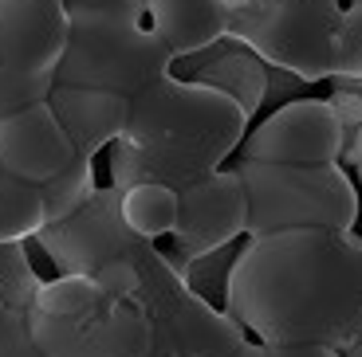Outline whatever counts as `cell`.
Returning <instances> with one entry per match:
<instances>
[{"label":"cell","mask_w":362,"mask_h":357,"mask_svg":"<svg viewBox=\"0 0 362 357\" xmlns=\"http://www.w3.org/2000/svg\"><path fill=\"white\" fill-rule=\"evenodd\" d=\"M221 306L264 346L343 349L362 330V236L331 228L245 236Z\"/></svg>","instance_id":"6da1fadb"},{"label":"cell","mask_w":362,"mask_h":357,"mask_svg":"<svg viewBox=\"0 0 362 357\" xmlns=\"http://www.w3.org/2000/svg\"><path fill=\"white\" fill-rule=\"evenodd\" d=\"M335 79L362 83V0H343L335 32Z\"/></svg>","instance_id":"44dd1931"},{"label":"cell","mask_w":362,"mask_h":357,"mask_svg":"<svg viewBox=\"0 0 362 357\" xmlns=\"http://www.w3.org/2000/svg\"><path fill=\"white\" fill-rule=\"evenodd\" d=\"M71 157L75 145L67 142L64 126H59L55 110L47 107V99L0 114V165H4V173L44 185Z\"/></svg>","instance_id":"7c38bea8"},{"label":"cell","mask_w":362,"mask_h":357,"mask_svg":"<svg viewBox=\"0 0 362 357\" xmlns=\"http://www.w3.org/2000/svg\"><path fill=\"white\" fill-rule=\"evenodd\" d=\"M0 173H4V165H0Z\"/></svg>","instance_id":"f1b7e54d"},{"label":"cell","mask_w":362,"mask_h":357,"mask_svg":"<svg viewBox=\"0 0 362 357\" xmlns=\"http://www.w3.org/2000/svg\"><path fill=\"white\" fill-rule=\"evenodd\" d=\"M47 107L55 110L67 142L83 157H99L115 138H122L130 114L127 95L99 90V87H67V83H55L47 90Z\"/></svg>","instance_id":"4fadbf2b"},{"label":"cell","mask_w":362,"mask_h":357,"mask_svg":"<svg viewBox=\"0 0 362 357\" xmlns=\"http://www.w3.org/2000/svg\"><path fill=\"white\" fill-rule=\"evenodd\" d=\"M225 44H228V52L221 55V59H213L209 67H201L193 79L233 95V99L240 102V110L248 114V122H252V118L260 114L264 99H268V71L272 67L256 59L248 47L233 44V40H225Z\"/></svg>","instance_id":"9a60e30c"},{"label":"cell","mask_w":362,"mask_h":357,"mask_svg":"<svg viewBox=\"0 0 362 357\" xmlns=\"http://www.w3.org/2000/svg\"><path fill=\"white\" fill-rule=\"evenodd\" d=\"M272 357H339V349L319 341H296V346H272Z\"/></svg>","instance_id":"cb8c5ba5"},{"label":"cell","mask_w":362,"mask_h":357,"mask_svg":"<svg viewBox=\"0 0 362 357\" xmlns=\"http://www.w3.org/2000/svg\"><path fill=\"white\" fill-rule=\"evenodd\" d=\"M103 298V286L90 275H55L44 279L36 291V310L55 314V318H71V314H83Z\"/></svg>","instance_id":"d6986e66"},{"label":"cell","mask_w":362,"mask_h":357,"mask_svg":"<svg viewBox=\"0 0 362 357\" xmlns=\"http://www.w3.org/2000/svg\"><path fill=\"white\" fill-rule=\"evenodd\" d=\"M248 236V193L233 165L205 173L177 188V224H173V251L165 255L181 271L197 259L217 255Z\"/></svg>","instance_id":"ba28073f"},{"label":"cell","mask_w":362,"mask_h":357,"mask_svg":"<svg viewBox=\"0 0 362 357\" xmlns=\"http://www.w3.org/2000/svg\"><path fill=\"white\" fill-rule=\"evenodd\" d=\"M138 295L134 303L150 318L154 357H233L248 330L225 306H213L193 291L185 271L158 243L142 240L134 251Z\"/></svg>","instance_id":"5b68a950"},{"label":"cell","mask_w":362,"mask_h":357,"mask_svg":"<svg viewBox=\"0 0 362 357\" xmlns=\"http://www.w3.org/2000/svg\"><path fill=\"white\" fill-rule=\"evenodd\" d=\"M146 24L173 52V59L201 55L225 40V0H146Z\"/></svg>","instance_id":"5bb4252c"},{"label":"cell","mask_w":362,"mask_h":357,"mask_svg":"<svg viewBox=\"0 0 362 357\" xmlns=\"http://www.w3.org/2000/svg\"><path fill=\"white\" fill-rule=\"evenodd\" d=\"M64 44V0H0V114L47 99Z\"/></svg>","instance_id":"52a82bcc"},{"label":"cell","mask_w":362,"mask_h":357,"mask_svg":"<svg viewBox=\"0 0 362 357\" xmlns=\"http://www.w3.org/2000/svg\"><path fill=\"white\" fill-rule=\"evenodd\" d=\"M346 138L351 134L331 99H291L264 114L256 126L248 122L233 157L276 161V165H327L343 161Z\"/></svg>","instance_id":"8fae6325"},{"label":"cell","mask_w":362,"mask_h":357,"mask_svg":"<svg viewBox=\"0 0 362 357\" xmlns=\"http://www.w3.org/2000/svg\"><path fill=\"white\" fill-rule=\"evenodd\" d=\"M32 240L52 259L55 275H95L115 259H130L142 243V236L130 232L122 216V188L107 185L95 188V197L75 208L64 220L44 224Z\"/></svg>","instance_id":"9c48e42d"},{"label":"cell","mask_w":362,"mask_h":357,"mask_svg":"<svg viewBox=\"0 0 362 357\" xmlns=\"http://www.w3.org/2000/svg\"><path fill=\"white\" fill-rule=\"evenodd\" d=\"M339 4H343V0H339Z\"/></svg>","instance_id":"4dcf8cb0"},{"label":"cell","mask_w":362,"mask_h":357,"mask_svg":"<svg viewBox=\"0 0 362 357\" xmlns=\"http://www.w3.org/2000/svg\"><path fill=\"white\" fill-rule=\"evenodd\" d=\"M146 357H154V353H146Z\"/></svg>","instance_id":"f546056e"},{"label":"cell","mask_w":362,"mask_h":357,"mask_svg":"<svg viewBox=\"0 0 362 357\" xmlns=\"http://www.w3.org/2000/svg\"><path fill=\"white\" fill-rule=\"evenodd\" d=\"M0 357H47L32 326H28V310L4 306V314H0Z\"/></svg>","instance_id":"7402d4cb"},{"label":"cell","mask_w":362,"mask_h":357,"mask_svg":"<svg viewBox=\"0 0 362 357\" xmlns=\"http://www.w3.org/2000/svg\"><path fill=\"white\" fill-rule=\"evenodd\" d=\"M122 216L134 236L150 243L165 240L177 224V188L162 181H142V185L122 188Z\"/></svg>","instance_id":"2e32d148"},{"label":"cell","mask_w":362,"mask_h":357,"mask_svg":"<svg viewBox=\"0 0 362 357\" xmlns=\"http://www.w3.org/2000/svg\"><path fill=\"white\" fill-rule=\"evenodd\" d=\"M44 228L40 185L0 173V240H32Z\"/></svg>","instance_id":"ac0fdd59"},{"label":"cell","mask_w":362,"mask_h":357,"mask_svg":"<svg viewBox=\"0 0 362 357\" xmlns=\"http://www.w3.org/2000/svg\"><path fill=\"white\" fill-rule=\"evenodd\" d=\"M339 0H225V40L299 83L335 79Z\"/></svg>","instance_id":"277c9868"},{"label":"cell","mask_w":362,"mask_h":357,"mask_svg":"<svg viewBox=\"0 0 362 357\" xmlns=\"http://www.w3.org/2000/svg\"><path fill=\"white\" fill-rule=\"evenodd\" d=\"M44 279L36 275L32 259L24 251V240H0V298L12 310H28L36 303V291Z\"/></svg>","instance_id":"ffe728a7"},{"label":"cell","mask_w":362,"mask_h":357,"mask_svg":"<svg viewBox=\"0 0 362 357\" xmlns=\"http://www.w3.org/2000/svg\"><path fill=\"white\" fill-rule=\"evenodd\" d=\"M0 314H4V298H0Z\"/></svg>","instance_id":"83f0119b"},{"label":"cell","mask_w":362,"mask_h":357,"mask_svg":"<svg viewBox=\"0 0 362 357\" xmlns=\"http://www.w3.org/2000/svg\"><path fill=\"white\" fill-rule=\"evenodd\" d=\"M95 188H99V177H95V157H83L75 153L59 173L40 185V197H44V224L52 220H64L71 216L75 208H83L90 197H95Z\"/></svg>","instance_id":"e0dca14e"},{"label":"cell","mask_w":362,"mask_h":357,"mask_svg":"<svg viewBox=\"0 0 362 357\" xmlns=\"http://www.w3.org/2000/svg\"><path fill=\"white\" fill-rule=\"evenodd\" d=\"M233 357H272V346H264V341H256V338H245Z\"/></svg>","instance_id":"484cf974"},{"label":"cell","mask_w":362,"mask_h":357,"mask_svg":"<svg viewBox=\"0 0 362 357\" xmlns=\"http://www.w3.org/2000/svg\"><path fill=\"white\" fill-rule=\"evenodd\" d=\"M343 165H354V173H358V188H362V122L354 126V130H351V138H346Z\"/></svg>","instance_id":"d4e9b609"},{"label":"cell","mask_w":362,"mask_h":357,"mask_svg":"<svg viewBox=\"0 0 362 357\" xmlns=\"http://www.w3.org/2000/svg\"><path fill=\"white\" fill-rule=\"evenodd\" d=\"M173 63V52L146 20L67 12V44L55 67V83L99 87L134 99L150 83L170 75Z\"/></svg>","instance_id":"8992f818"},{"label":"cell","mask_w":362,"mask_h":357,"mask_svg":"<svg viewBox=\"0 0 362 357\" xmlns=\"http://www.w3.org/2000/svg\"><path fill=\"white\" fill-rule=\"evenodd\" d=\"M339 357H362V330H358V334H354V338H351V341H346V346H343V349H339Z\"/></svg>","instance_id":"4316f807"},{"label":"cell","mask_w":362,"mask_h":357,"mask_svg":"<svg viewBox=\"0 0 362 357\" xmlns=\"http://www.w3.org/2000/svg\"><path fill=\"white\" fill-rule=\"evenodd\" d=\"M245 130L248 114L233 95L170 71L130 99L127 130L107 145L110 185L162 181L181 188L228 165Z\"/></svg>","instance_id":"7a4b0ae2"},{"label":"cell","mask_w":362,"mask_h":357,"mask_svg":"<svg viewBox=\"0 0 362 357\" xmlns=\"http://www.w3.org/2000/svg\"><path fill=\"white\" fill-rule=\"evenodd\" d=\"M28 326L47 357H146L154 353L150 318L134 298H110L71 318H55L28 306Z\"/></svg>","instance_id":"30bf717a"},{"label":"cell","mask_w":362,"mask_h":357,"mask_svg":"<svg viewBox=\"0 0 362 357\" xmlns=\"http://www.w3.org/2000/svg\"><path fill=\"white\" fill-rule=\"evenodd\" d=\"M67 12H107V16L146 20V0H64Z\"/></svg>","instance_id":"603a6c76"},{"label":"cell","mask_w":362,"mask_h":357,"mask_svg":"<svg viewBox=\"0 0 362 357\" xmlns=\"http://www.w3.org/2000/svg\"><path fill=\"white\" fill-rule=\"evenodd\" d=\"M248 193V236L280 228H331L354 232L362 193L343 161L327 165H276V161H228Z\"/></svg>","instance_id":"3957f363"}]
</instances>
